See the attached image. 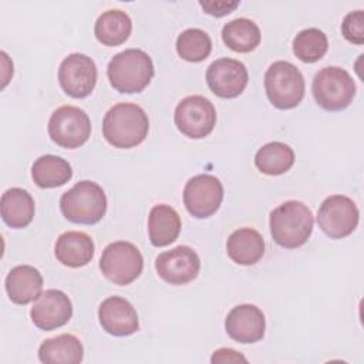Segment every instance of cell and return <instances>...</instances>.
<instances>
[{
    "label": "cell",
    "instance_id": "6da1fadb",
    "mask_svg": "<svg viewBox=\"0 0 364 364\" xmlns=\"http://www.w3.org/2000/svg\"><path fill=\"white\" fill-rule=\"evenodd\" d=\"M148 131V115L132 102L115 104L107 111L102 121V135L114 148H134L146 138Z\"/></svg>",
    "mask_w": 364,
    "mask_h": 364
},
{
    "label": "cell",
    "instance_id": "7a4b0ae2",
    "mask_svg": "<svg viewBox=\"0 0 364 364\" xmlns=\"http://www.w3.org/2000/svg\"><path fill=\"white\" fill-rule=\"evenodd\" d=\"M313 213L300 200H287L270 213V233L273 240L286 249L303 246L313 232Z\"/></svg>",
    "mask_w": 364,
    "mask_h": 364
},
{
    "label": "cell",
    "instance_id": "3957f363",
    "mask_svg": "<svg viewBox=\"0 0 364 364\" xmlns=\"http://www.w3.org/2000/svg\"><path fill=\"white\" fill-rule=\"evenodd\" d=\"M155 74L151 57L139 48H128L115 54L107 67L109 84L122 94L141 92Z\"/></svg>",
    "mask_w": 364,
    "mask_h": 364
},
{
    "label": "cell",
    "instance_id": "277c9868",
    "mask_svg": "<svg viewBox=\"0 0 364 364\" xmlns=\"http://www.w3.org/2000/svg\"><path fill=\"white\" fill-rule=\"evenodd\" d=\"M60 209L73 223L94 225L107 212V196L97 182L80 181L61 195Z\"/></svg>",
    "mask_w": 364,
    "mask_h": 364
},
{
    "label": "cell",
    "instance_id": "5b68a950",
    "mask_svg": "<svg viewBox=\"0 0 364 364\" xmlns=\"http://www.w3.org/2000/svg\"><path fill=\"white\" fill-rule=\"evenodd\" d=\"M264 90L269 101L279 109L297 107L304 97V78L289 61H274L264 73Z\"/></svg>",
    "mask_w": 364,
    "mask_h": 364
},
{
    "label": "cell",
    "instance_id": "8992f818",
    "mask_svg": "<svg viewBox=\"0 0 364 364\" xmlns=\"http://www.w3.org/2000/svg\"><path fill=\"white\" fill-rule=\"evenodd\" d=\"M313 97L326 111L346 109L354 100L355 82L353 77L340 67H324L313 78Z\"/></svg>",
    "mask_w": 364,
    "mask_h": 364
},
{
    "label": "cell",
    "instance_id": "52a82bcc",
    "mask_svg": "<svg viewBox=\"0 0 364 364\" xmlns=\"http://www.w3.org/2000/svg\"><path fill=\"white\" fill-rule=\"evenodd\" d=\"M100 269L109 282L125 286L139 277L144 269V259L135 245L118 240L109 243L102 250Z\"/></svg>",
    "mask_w": 364,
    "mask_h": 364
},
{
    "label": "cell",
    "instance_id": "ba28073f",
    "mask_svg": "<svg viewBox=\"0 0 364 364\" xmlns=\"http://www.w3.org/2000/svg\"><path fill=\"white\" fill-rule=\"evenodd\" d=\"M48 135L61 148L75 149L85 144L91 135L88 114L74 105L57 108L48 119Z\"/></svg>",
    "mask_w": 364,
    "mask_h": 364
},
{
    "label": "cell",
    "instance_id": "9c48e42d",
    "mask_svg": "<svg viewBox=\"0 0 364 364\" xmlns=\"http://www.w3.org/2000/svg\"><path fill=\"white\" fill-rule=\"evenodd\" d=\"M176 128L192 139L208 136L216 125V109L213 104L202 95H189L175 108Z\"/></svg>",
    "mask_w": 364,
    "mask_h": 364
},
{
    "label": "cell",
    "instance_id": "30bf717a",
    "mask_svg": "<svg viewBox=\"0 0 364 364\" xmlns=\"http://www.w3.org/2000/svg\"><path fill=\"white\" fill-rule=\"evenodd\" d=\"M358 208L344 195H331L323 200L317 213L318 228L331 239H343L358 225Z\"/></svg>",
    "mask_w": 364,
    "mask_h": 364
},
{
    "label": "cell",
    "instance_id": "8fae6325",
    "mask_svg": "<svg viewBox=\"0 0 364 364\" xmlns=\"http://www.w3.org/2000/svg\"><path fill=\"white\" fill-rule=\"evenodd\" d=\"M223 200L222 182L208 173L191 178L183 188V203L188 212L198 219L212 216Z\"/></svg>",
    "mask_w": 364,
    "mask_h": 364
},
{
    "label": "cell",
    "instance_id": "7c38bea8",
    "mask_svg": "<svg viewBox=\"0 0 364 364\" xmlns=\"http://www.w3.org/2000/svg\"><path fill=\"white\" fill-rule=\"evenodd\" d=\"M58 82L63 91L73 98L88 97L97 84V65L85 54L67 55L58 67Z\"/></svg>",
    "mask_w": 364,
    "mask_h": 364
},
{
    "label": "cell",
    "instance_id": "4fadbf2b",
    "mask_svg": "<svg viewBox=\"0 0 364 364\" xmlns=\"http://www.w3.org/2000/svg\"><path fill=\"white\" fill-rule=\"evenodd\" d=\"M155 269L164 282L181 286L192 282L198 276L200 260L192 247L181 245L158 255Z\"/></svg>",
    "mask_w": 364,
    "mask_h": 364
},
{
    "label": "cell",
    "instance_id": "5bb4252c",
    "mask_svg": "<svg viewBox=\"0 0 364 364\" xmlns=\"http://www.w3.org/2000/svg\"><path fill=\"white\" fill-rule=\"evenodd\" d=\"M247 68L235 58H219L213 61L206 71L209 90L220 98H235L240 95L247 85Z\"/></svg>",
    "mask_w": 364,
    "mask_h": 364
},
{
    "label": "cell",
    "instance_id": "9a60e30c",
    "mask_svg": "<svg viewBox=\"0 0 364 364\" xmlns=\"http://www.w3.org/2000/svg\"><path fill=\"white\" fill-rule=\"evenodd\" d=\"M30 316L36 327L51 331L68 323L73 316V304L64 291L50 289L43 291L34 301Z\"/></svg>",
    "mask_w": 364,
    "mask_h": 364
},
{
    "label": "cell",
    "instance_id": "2e32d148",
    "mask_svg": "<svg viewBox=\"0 0 364 364\" xmlns=\"http://www.w3.org/2000/svg\"><path fill=\"white\" fill-rule=\"evenodd\" d=\"M225 328L232 340L242 344H250L263 338L266 318L257 306L239 304L228 313Z\"/></svg>",
    "mask_w": 364,
    "mask_h": 364
},
{
    "label": "cell",
    "instance_id": "e0dca14e",
    "mask_svg": "<svg viewBox=\"0 0 364 364\" xmlns=\"http://www.w3.org/2000/svg\"><path fill=\"white\" fill-rule=\"evenodd\" d=\"M98 318L101 327L115 337L131 336L139 327L136 310L128 300L119 296L108 297L100 304Z\"/></svg>",
    "mask_w": 364,
    "mask_h": 364
},
{
    "label": "cell",
    "instance_id": "ac0fdd59",
    "mask_svg": "<svg viewBox=\"0 0 364 364\" xmlns=\"http://www.w3.org/2000/svg\"><path fill=\"white\" fill-rule=\"evenodd\" d=\"M4 284L10 300L16 304L24 306L37 300L41 294L43 276L36 267L30 264H20L9 272Z\"/></svg>",
    "mask_w": 364,
    "mask_h": 364
},
{
    "label": "cell",
    "instance_id": "d6986e66",
    "mask_svg": "<svg viewBox=\"0 0 364 364\" xmlns=\"http://www.w3.org/2000/svg\"><path fill=\"white\" fill-rule=\"evenodd\" d=\"M54 253L57 260L68 267H82L88 264L94 256L92 239L78 230H68L58 236Z\"/></svg>",
    "mask_w": 364,
    "mask_h": 364
},
{
    "label": "cell",
    "instance_id": "ffe728a7",
    "mask_svg": "<svg viewBox=\"0 0 364 364\" xmlns=\"http://www.w3.org/2000/svg\"><path fill=\"white\" fill-rule=\"evenodd\" d=\"M226 252L235 263L250 266L262 259L264 253V240L256 229L240 228L232 232L228 237Z\"/></svg>",
    "mask_w": 364,
    "mask_h": 364
},
{
    "label": "cell",
    "instance_id": "44dd1931",
    "mask_svg": "<svg viewBox=\"0 0 364 364\" xmlns=\"http://www.w3.org/2000/svg\"><path fill=\"white\" fill-rule=\"evenodd\" d=\"M181 232V218L178 212L165 203L155 205L148 216L149 240L156 247H164L175 242Z\"/></svg>",
    "mask_w": 364,
    "mask_h": 364
},
{
    "label": "cell",
    "instance_id": "7402d4cb",
    "mask_svg": "<svg viewBox=\"0 0 364 364\" xmlns=\"http://www.w3.org/2000/svg\"><path fill=\"white\" fill-rule=\"evenodd\" d=\"M1 218L4 223L13 229H23L34 218V199L33 196L21 188L7 189L1 195Z\"/></svg>",
    "mask_w": 364,
    "mask_h": 364
},
{
    "label": "cell",
    "instance_id": "603a6c76",
    "mask_svg": "<svg viewBox=\"0 0 364 364\" xmlns=\"http://www.w3.org/2000/svg\"><path fill=\"white\" fill-rule=\"evenodd\" d=\"M84 357L81 341L73 334L47 338L38 348V358L46 364H77Z\"/></svg>",
    "mask_w": 364,
    "mask_h": 364
},
{
    "label": "cell",
    "instance_id": "cb8c5ba5",
    "mask_svg": "<svg viewBox=\"0 0 364 364\" xmlns=\"http://www.w3.org/2000/svg\"><path fill=\"white\" fill-rule=\"evenodd\" d=\"M132 31V21L122 10L104 11L94 24V34L100 43L115 47L125 43Z\"/></svg>",
    "mask_w": 364,
    "mask_h": 364
},
{
    "label": "cell",
    "instance_id": "d4e9b609",
    "mask_svg": "<svg viewBox=\"0 0 364 364\" xmlns=\"http://www.w3.org/2000/svg\"><path fill=\"white\" fill-rule=\"evenodd\" d=\"M31 176L40 188H57L67 183L73 176L71 165L61 156L43 155L34 161Z\"/></svg>",
    "mask_w": 364,
    "mask_h": 364
},
{
    "label": "cell",
    "instance_id": "484cf974",
    "mask_svg": "<svg viewBox=\"0 0 364 364\" xmlns=\"http://www.w3.org/2000/svg\"><path fill=\"white\" fill-rule=\"evenodd\" d=\"M222 40L236 53H250L260 44L262 34L255 21L240 17L223 26Z\"/></svg>",
    "mask_w": 364,
    "mask_h": 364
},
{
    "label": "cell",
    "instance_id": "4316f807",
    "mask_svg": "<svg viewBox=\"0 0 364 364\" xmlns=\"http://www.w3.org/2000/svg\"><path fill=\"white\" fill-rule=\"evenodd\" d=\"M293 164V149L279 141L263 145L255 155V165L264 175H282L287 172Z\"/></svg>",
    "mask_w": 364,
    "mask_h": 364
},
{
    "label": "cell",
    "instance_id": "83f0119b",
    "mask_svg": "<svg viewBox=\"0 0 364 364\" xmlns=\"http://www.w3.org/2000/svg\"><path fill=\"white\" fill-rule=\"evenodd\" d=\"M328 48L327 36L314 27L304 28L293 40V53L303 63H316Z\"/></svg>",
    "mask_w": 364,
    "mask_h": 364
},
{
    "label": "cell",
    "instance_id": "f1b7e54d",
    "mask_svg": "<svg viewBox=\"0 0 364 364\" xmlns=\"http://www.w3.org/2000/svg\"><path fill=\"white\" fill-rule=\"evenodd\" d=\"M176 51L183 60L199 63L209 57L212 51V40L209 34L200 28H188L178 36Z\"/></svg>",
    "mask_w": 364,
    "mask_h": 364
},
{
    "label": "cell",
    "instance_id": "f546056e",
    "mask_svg": "<svg viewBox=\"0 0 364 364\" xmlns=\"http://www.w3.org/2000/svg\"><path fill=\"white\" fill-rule=\"evenodd\" d=\"M341 33L346 40L354 44L364 43V13L355 10L348 13L341 23Z\"/></svg>",
    "mask_w": 364,
    "mask_h": 364
},
{
    "label": "cell",
    "instance_id": "4dcf8cb0",
    "mask_svg": "<svg viewBox=\"0 0 364 364\" xmlns=\"http://www.w3.org/2000/svg\"><path fill=\"white\" fill-rule=\"evenodd\" d=\"M199 4L205 13L215 17H222L233 11L239 6V1H199Z\"/></svg>",
    "mask_w": 364,
    "mask_h": 364
},
{
    "label": "cell",
    "instance_id": "1f68e13d",
    "mask_svg": "<svg viewBox=\"0 0 364 364\" xmlns=\"http://www.w3.org/2000/svg\"><path fill=\"white\" fill-rule=\"evenodd\" d=\"M210 361L212 363H239V361L246 363L247 360L245 355H242L240 353L232 348H219L213 353Z\"/></svg>",
    "mask_w": 364,
    "mask_h": 364
}]
</instances>
